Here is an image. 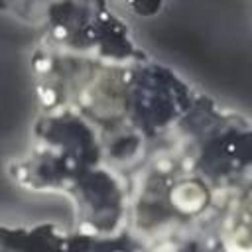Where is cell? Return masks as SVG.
Instances as JSON below:
<instances>
[{"mask_svg": "<svg viewBox=\"0 0 252 252\" xmlns=\"http://www.w3.org/2000/svg\"><path fill=\"white\" fill-rule=\"evenodd\" d=\"M226 246L232 252H252V197L246 199L230 217Z\"/></svg>", "mask_w": 252, "mask_h": 252, "instance_id": "obj_1", "label": "cell"}]
</instances>
